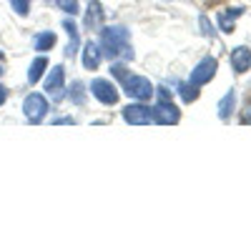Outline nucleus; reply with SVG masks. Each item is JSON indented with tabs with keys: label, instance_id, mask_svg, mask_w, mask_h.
<instances>
[{
	"label": "nucleus",
	"instance_id": "nucleus-1",
	"mask_svg": "<svg viewBox=\"0 0 251 251\" xmlns=\"http://www.w3.org/2000/svg\"><path fill=\"white\" fill-rule=\"evenodd\" d=\"M100 53L108 55L111 60H116V58L133 60V48L128 43V30L123 25L100 28Z\"/></svg>",
	"mask_w": 251,
	"mask_h": 251
},
{
	"label": "nucleus",
	"instance_id": "nucleus-2",
	"mask_svg": "<svg viewBox=\"0 0 251 251\" xmlns=\"http://www.w3.org/2000/svg\"><path fill=\"white\" fill-rule=\"evenodd\" d=\"M123 93L133 98V100H151L156 96V88L151 86V80L149 78H143V75H128L123 80Z\"/></svg>",
	"mask_w": 251,
	"mask_h": 251
},
{
	"label": "nucleus",
	"instance_id": "nucleus-3",
	"mask_svg": "<svg viewBox=\"0 0 251 251\" xmlns=\"http://www.w3.org/2000/svg\"><path fill=\"white\" fill-rule=\"evenodd\" d=\"M216 71H219V60L216 58H211V55H206L201 63H196V68L191 71V75H188V83L191 86H206V83H211V78L216 75Z\"/></svg>",
	"mask_w": 251,
	"mask_h": 251
},
{
	"label": "nucleus",
	"instance_id": "nucleus-4",
	"mask_svg": "<svg viewBox=\"0 0 251 251\" xmlns=\"http://www.w3.org/2000/svg\"><path fill=\"white\" fill-rule=\"evenodd\" d=\"M91 93L103 103V106H116L118 98H121L118 88L113 86L108 78H93V80H91Z\"/></svg>",
	"mask_w": 251,
	"mask_h": 251
},
{
	"label": "nucleus",
	"instance_id": "nucleus-5",
	"mask_svg": "<svg viewBox=\"0 0 251 251\" xmlns=\"http://www.w3.org/2000/svg\"><path fill=\"white\" fill-rule=\"evenodd\" d=\"M23 113H25L28 123H40V121L46 118V113H48V100H46V96H40V93L25 96V100H23Z\"/></svg>",
	"mask_w": 251,
	"mask_h": 251
},
{
	"label": "nucleus",
	"instance_id": "nucleus-6",
	"mask_svg": "<svg viewBox=\"0 0 251 251\" xmlns=\"http://www.w3.org/2000/svg\"><path fill=\"white\" fill-rule=\"evenodd\" d=\"M151 113H153V123L158 126H176L181 121V111L171 100H158L156 106H151Z\"/></svg>",
	"mask_w": 251,
	"mask_h": 251
},
{
	"label": "nucleus",
	"instance_id": "nucleus-7",
	"mask_svg": "<svg viewBox=\"0 0 251 251\" xmlns=\"http://www.w3.org/2000/svg\"><path fill=\"white\" fill-rule=\"evenodd\" d=\"M123 121L131 123V126H151L153 123V113H151V106L146 103H131V106L123 108Z\"/></svg>",
	"mask_w": 251,
	"mask_h": 251
},
{
	"label": "nucleus",
	"instance_id": "nucleus-8",
	"mask_svg": "<svg viewBox=\"0 0 251 251\" xmlns=\"http://www.w3.org/2000/svg\"><path fill=\"white\" fill-rule=\"evenodd\" d=\"M63 86H66V68L63 66H53L50 73L46 75V91L53 96H60Z\"/></svg>",
	"mask_w": 251,
	"mask_h": 251
},
{
	"label": "nucleus",
	"instance_id": "nucleus-9",
	"mask_svg": "<svg viewBox=\"0 0 251 251\" xmlns=\"http://www.w3.org/2000/svg\"><path fill=\"white\" fill-rule=\"evenodd\" d=\"M100 58H103L100 46L93 43V40H88V43L83 46V68H86V71H96L100 66Z\"/></svg>",
	"mask_w": 251,
	"mask_h": 251
},
{
	"label": "nucleus",
	"instance_id": "nucleus-10",
	"mask_svg": "<svg viewBox=\"0 0 251 251\" xmlns=\"http://www.w3.org/2000/svg\"><path fill=\"white\" fill-rule=\"evenodd\" d=\"M231 68L236 73H246L251 68V50L246 46H239L236 50H231Z\"/></svg>",
	"mask_w": 251,
	"mask_h": 251
},
{
	"label": "nucleus",
	"instance_id": "nucleus-11",
	"mask_svg": "<svg viewBox=\"0 0 251 251\" xmlns=\"http://www.w3.org/2000/svg\"><path fill=\"white\" fill-rule=\"evenodd\" d=\"M103 25V8L98 0H91L88 8H86V28L88 30H98Z\"/></svg>",
	"mask_w": 251,
	"mask_h": 251
},
{
	"label": "nucleus",
	"instance_id": "nucleus-12",
	"mask_svg": "<svg viewBox=\"0 0 251 251\" xmlns=\"http://www.w3.org/2000/svg\"><path fill=\"white\" fill-rule=\"evenodd\" d=\"M234 106H236V91L231 88L219 100V118L221 121H228V118H231V113H234Z\"/></svg>",
	"mask_w": 251,
	"mask_h": 251
},
{
	"label": "nucleus",
	"instance_id": "nucleus-13",
	"mask_svg": "<svg viewBox=\"0 0 251 251\" xmlns=\"http://www.w3.org/2000/svg\"><path fill=\"white\" fill-rule=\"evenodd\" d=\"M63 28L68 30V38H71V43H68V48H66V55L68 58H73L75 53H78V46H80V38H78V28H75V23L73 20H63Z\"/></svg>",
	"mask_w": 251,
	"mask_h": 251
},
{
	"label": "nucleus",
	"instance_id": "nucleus-14",
	"mask_svg": "<svg viewBox=\"0 0 251 251\" xmlns=\"http://www.w3.org/2000/svg\"><path fill=\"white\" fill-rule=\"evenodd\" d=\"M55 33L53 30H40L38 35H35V40H33V46H35V50L38 53H46V50H50L53 46H55Z\"/></svg>",
	"mask_w": 251,
	"mask_h": 251
},
{
	"label": "nucleus",
	"instance_id": "nucleus-15",
	"mask_svg": "<svg viewBox=\"0 0 251 251\" xmlns=\"http://www.w3.org/2000/svg\"><path fill=\"white\" fill-rule=\"evenodd\" d=\"M46 68H48V60H46L43 55H38V58L30 63V71H28V83H30V86H33V83H38L40 78H43Z\"/></svg>",
	"mask_w": 251,
	"mask_h": 251
},
{
	"label": "nucleus",
	"instance_id": "nucleus-16",
	"mask_svg": "<svg viewBox=\"0 0 251 251\" xmlns=\"http://www.w3.org/2000/svg\"><path fill=\"white\" fill-rule=\"evenodd\" d=\"M241 13H244L241 8H228L226 13H221V15H219V25H221V30H224V33H231V30H234V20H236Z\"/></svg>",
	"mask_w": 251,
	"mask_h": 251
},
{
	"label": "nucleus",
	"instance_id": "nucleus-17",
	"mask_svg": "<svg viewBox=\"0 0 251 251\" xmlns=\"http://www.w3.org/2000/svg\"><path fill=\"white\" fill-rule=\"evenodd\" d=\"M71 103H75V106H80L83 100H86V86H83L80 80H73V86H71Z\"/></svg>",
	"mask_w": 251,
	"mask_h": 251
},
{
	"label": "nucleus",
	"instance_id": "nucleus-18",
	"mask_svg": "<svg viewBox=\"0 0 251 251\" xmlns=\"http://www.w3.org/2000/svg\"><path fill=\"white\" fill-rule=\"evenodd\" d=\"M178 93H181L183 103H194V100L199 98V88L191 86V83H181V86H178Z\"/></svg>",
	"mask_w": 251,
	"mask_h": 251
},
{
	"label": "nucleus",
	"instance_id": "nucleus-19",
	"mask_svg": "<svg viewBox=\"0 0 251 251\" xmlns=\"http://www.w3.org/2000/svg\"><path fill=\"white\" fill-rule=\"evenodd\" d=\"M55 5H58L60 10H66L71 18L80 13V8H78V0H55Z\"/></svg>",
	"mask_w": 251,
	"mask_h": 251
},
{
	"label": "nucleus",
	"instance_id": "nucleus-20",
	"mask_svg": "<svg viewBox=\"0 0 251 251\" xmlns=\"http://www.w3.org/2000/svg\"><path fill=\"white\" fill-rule=\"evenodd\" d=\"M10 5L18 15H28L30 13V0H10Z\"/></svg>",
	"mask_w": 251,
	"mask_h": 251
},
{
	"label": "nucleus",
	"instance_id": "nucleus-21",
	"mask_svg": "<svg viewBox=\"0 0 251 251\" xmlns=\"http://www.w3.org/2000/svg\"><path fill=\"white\" fill-rule=\"evenodd\" d=\"M111 73L118 78V80H126L128 78V68L123 66V63H113V68H111Z\"/></svg>",
	"mask_w": 251,
	"mask_h": 251
},
{
	"label": "nucleus",
	"instance_id": "nucleus-22",
	"mask_svg": "<svg viewBox=\"0 0 251 251\" xmlns=\"http://www.w3.org/2000/svg\"><path fill=\"white\" fill-rule=\"evenodd\" d=\"M241 123L251 126V98L244 103V108H241Z\"/></svg>",
	"mask_w": 251,
	"mask_h": 251
},
{
	"label": "nucleus",
	"instance_id": "nucleus-23",
	"mask_svg": "<svg viewBox=\"0 0 251 251\" xmlns=\"http://www.w3.org/2000/svg\"><path fill=\"white\" fill-rule=\"evenodd\" d=\"M199 23H201V30H203L206 35H211V33H214V28H211V23H208V18H206V15H201Z\"/></svg>",
	"mask_w": 251,
	"mask_h": 251
},
{
	"label": "nucleus",
	"instance_id": "nucleus-24",
	"mask_svg": "<svg viewBox=\"0 0 251 251\" xmlns=\"http://www.w3.org/2000/svg\"><path fill=\"white\" fill-rule=\"evenodd\" d=\"M53 123H58V126H63V123H71V126H73V123H75V118H73V116H63V118H55Z\"/></svg>",
	"mask_w": 251,
	"mask_h": 251
},
{
	"label": "nucleus",
	"instance_id": "nucleus-25",
	"mask_svg": "<svg viewBox=\"0 0 251 251\" xmlns=\"http://www.w3.org/2000/svg\"><path fill=\"white\" fill-rule=\"evenodd\" d=\"M5 100H8V88L0 83V106H5Z\"/></svg>",
	"mask_w": 251,
	"mask_h": 251
},
{
	"label": "nucleus",
	"instance_id": "nucleus-26",
	"mask_svg": "<svg viewBox=\"0 0 251 251\" xmlns=\"http://www.w3.org/2000/svg\"><path fill=\"white\" fill-rule=\"evenodd\" d=\"M0 75H3V66H0Z\"/></svg>",
	"mask_w": 251,
	"mask_h": 251
},
{
	"label": "nucleus",
	"instance_id": "nucleus-27",
	"mask_svg": "<svg viewBox=\"0 0 251 251\" xmlns=\"http://www.w3.org/2000/svg\"><path fill=\"white\" fill-rule=\"evenodd\" d=\"M0 58H3V50H0Z\"/></svg>",
	"mask_w": 251,
	"mask_h": 251
}]
</instances>
